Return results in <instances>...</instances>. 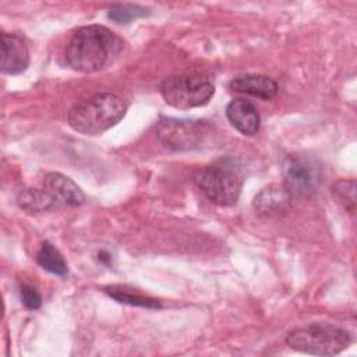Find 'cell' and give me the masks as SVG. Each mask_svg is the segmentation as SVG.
Instances as JSON below:
<instances>
[{
  "instance_id": "cell-4",
  "label": "cell",
  "mask_w": 357,
  "mask_h": 357,
  "mask_svg": "<svg viewBox=\"0 0 357 357\" xmlns=\"http://www.w3.org/2000/svg\"><path fill=\"white\" fill-rule=\"evenodd\" d=\"M160 92L167 105L184 110L206 105L215 93V86L201 74H183L167 77Z\"/></svg>"
},
{
  "instance_id": "cell-2",
  "label": "cell",
  "mask_w": 357,
  "mask_h": 357,
  "mask_svg": "<svg viewBox=\"0 0 357 357\" xmlns=\"http://www.w3.org/2000/svg\"><path fill=\"white\" fill-rule=\"evenodd\" d=\"M127 106L117 95L95 93L77 102L68 112V124L73 130L86 134H100L117 124L126 114Z\"/></svg>"
},
{
  "instance_id": "cell-6",
  "label": "cell",
  "mask_w": 357,
  "mask_h": 357,
  "mask_svg": "<svg viewBox=\"0 0 357 357\" xmlns=\"http://www.w3.org/2000/svg\"><path fill=\"white\" fill-rule=\"evenodd\" d=\"M321 181L318 163L303 155H291L283 163V185L291 197L314 194Z\"/></svg>"
},
{
  "instance_id": "cell-11",
  "label": "cell",
  "mask_w": 357,
  "mask_h": 357,
  "mask_svg": "<svg viewBox=\"0 0 357 357\" xmlns=\"http://www.w3.org/2000/svg\"><path fill=\"white\" fill-rule=\"evenodd\" d=\"M226 116L231 126L244 135H254L259 130V114L257 107L245 99H234L226 107Z\"/></svg>"
},
{
  "instance_id": "cell-17",
  "label": "cell",
  "mask_w": 357,
  "mask_h": 357,
  "mask_svg": "<svg viewBox=\"0 0 357 357\" xmlns=\"http://www.w3.org/2000/svg\"><path fill=\"white\" fill-rule=\"evenodd\" d=\"M333 195L340 204L350 212L356 208V181L354 180H339L333 184Z\"/></svg>"
},
{
  "instance_id": "cell-18",
  "label": "cell",
  "mask_w": 357,
  "mask_h": 357,
  "mask_svg": "<svg viewBox=\"0 0 357 357\" xmlns=\"http://www.w3.org/2000/svg\"><path fill=\"white\" fill-rule=\"evenodd\" d=\"M21 300L28 310H38L42 304L40 293L31 284L21 286Z\"/></svg>"
},
{
  "instance_id": "cell-10",
  "label": "cell",
  "mask_w": 357,
  "mask_h": 357,
  "mask_svg": "<svg viewBox=\"0 0 357 357\" xmlns=\"http://www.w3.org/2000/svg\"><path fill=\"white\" fill-rule=\"evenodd\" d=\"M291 198L283 184H271L254 197L252 206L261 215H279L290 208Z\"/></svg>"
},
{
  "instance_id": "cell-12",
  "label": "cell",
  "mask_w": 357,
  "mask_h": 357,
  "mask_svg": "<svg viewBox=\"0 0 357 357\" xmlns=\"http://www.w3.org/2000/svg\"><path fill=\"white\" fill-rule=\"evenodd\" d=\"M230 88L236 92L247 93L261 99H272L278 93V84L268 75L247 74L231 79Z\"/></svg>"
},
{
  "instance_id": "cell-13",
  "label": "cell",
  "mask_w": 357,
  "mask_h": 357,
  "mask_svg": "<svg viewBox=\"0 0 357 357\" xmlns=\"http://www.w3.org/2000/svg\"><path fill=\"white\" fill-rule=\"evenodd\" d=\"M105 293H107L113 300L121 303V304H128V305H135V307H144V308H160L162 304L159 300L142 294L135 289H131L128 286H121V284H113V286H106Z\"/></svg>"
},
{
  "instance_id": "cell-9",
  "label": "cell",
  "mask_w": 357,
  "mask_h": 357,
  "mask_svg": "<svg viewBox=\"0 0 357 357\" xmlns=\"http://www.w3.org/2000/svg\"><path fill=\"white\" fill-rule=\"evenodd\" d=\"M43 185L56 202L66 204V205H81L85 201V194L82 190L67 176L61 173H47L43 180Z\"/></svg>"
},
{
  "instance_id": "cell-7",
  "label": "cell",
  "mask_w": 357,
  "mask_h": 357,
  "mask_svg": "<svg viewBox=\"0 0 357 357\" xmlns=\"http://www.w3.org/2000/svg\"><path fill=\"white\" fill-rule=\"evenodd\" d=\"M205 128L202 121L166 120L159 127V137L166 148L191 149L199 144Z\"/></svg>"
},
{
  "instance_id": "cell-15",
  "label": "cell",
  "mask_w": 357,
  "mask_h": 357,
  "mask_svg": "<svg viewBox=\"0 0 357 357\" xmlns=\"http://www.w3.org/2000/svg\"><path fill=\"white\" fill-rule=\"evenodd\" d=\"M36 262L47 272L57 275V276H64L68 271L67 264L63 258V255L59 252L57 248L49 241H43L40 248L36 252Z\"/></svg>"
},
{
  "instance_id": "cell-16",
  "label": "cell",
  "mask_w": 357,
  "mask_h": 357,
  "mask_svg": "<svg viewBox=\"0 0 357 357\" xmlns=\"http://www.w3.org/2000/svg\"><path fill=\"white\" fill-rule=\"evenodd\" d=\"M146 8L132 4H116L109 8L107 17L117 24H130L132 20L148 15Z\"/></svg>"
},
{
  "instance_id": "cell-14",
  "label": "cell",
  "mask_w": 357,
  "mask_h": 357,
  "mask_svg": "<svg viewBox=\"0 0 357 357\" xmlns=\"http://www.w3.org/2000/svg\"><path fill=\"white\" fill-rule=\"evenodd\" d=\"M17 202L20 208L31 213L45 212L47 209H52L57 204L46 190H38V188L21 190L17 197Z\"/></svg>"
},
{
  "instance_id": "cell-1",
  "label": "cell",
  "mask_w": 357,
  "mask_h": 357,
  "mask_svg": "<svg viewBox=\"0 0 357 357\" xmlns=\"http://www.w3.org/2000/svg\"><path fill=\"white\" fill-rule=\"evenodd\" d=\"M123 40L103 25H86L75 31L66 46L67 64L79 73L103 70L120 54Z\"/></svg>"
},
{
  "instance_id": "cell-5",
  "label": "cell",
  "mask_w": 357,
  "mask_h": 357,
  "mask_svg": "<svg viewBox=\"0 0 357 357\" xmlns=\"http://www.w3.org/2000/svg\"><path fill=\"white\" fill-rule=\"evenodd\" d=\"M192 180L208 199L222 206L236 204L241 191V178L238 174L223 165L199 167L194 172Z\"/></svg>"
},
{
  "instance_id": "cell-3",
  "label": "cell",
  "mask_w": 357,
  "mask_h": 357,
  "mask_svg": "<svg viewBox=\"0 0 357 357\" xmlns=\"http://www.w3.org/2000/svg\"><path fill=\"white\" fill-rule=\"evenodd\" d=\"M351 337L347 331L329 324H311L304 328L293 329L286 343L289 347L312 354V356H335L349 347Z\"/></svg>"
},
{
  "instance_id": "cell-8",
  "label": "cell",
  "mask_w": 357,
  "mask_h": 357,
  "mask_svg": "<svg viewBox=\"0 0 357 357\" xmlns=\"http://www.w3.org/2000/svg\"><path fill=\"white\" fill-rule=\"evenodd\" d=\"M29 50L25 40L17 33H1V71L17 75L26 70Z\"/></svg>"
}]
</instances>
